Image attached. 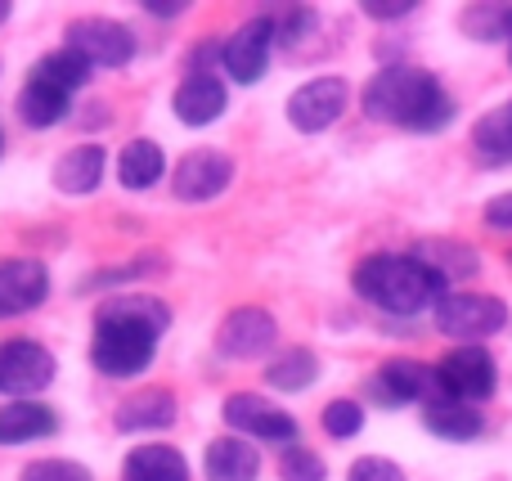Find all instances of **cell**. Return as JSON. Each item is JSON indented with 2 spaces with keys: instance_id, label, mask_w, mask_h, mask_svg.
<instances>
[{
  "instance_id": "cell-5",
  "label": "cell",
  "mask_w": 512,
  "mask_h": 481,
  "mask_svg": "<svg viewBox=\"0 0 512 481\" xmlns=\"http://www.w3.org/2000/svg\"><path fill=\"white\" fill-rule=\"evenodd\" d=\"M221 419H225V432L252 441V446H279L283 450V446H297L301 441V423L261 392H230L221 401Z\"/></svg>"
},
{
  "instance_id": "cell-11",
  "label": "cell",
  "mask_w": 512,
  "mask_h": 481,
  "mask_svg": "<svg viewBox=\"0 0 512 481\" xmlns=\"http://www.w3.org/2000/svg\"><path fill=\"white\" fill-rule=\"evenodd\" d=\"M346 104H351V81L337 77V72H324V77L301 81L288 95V126L297 135H324L333 122H342Z\"/></svg>"
},
{
  "instance_id": "cell-21",
  "label": "cell",
  "mask_w": 512,
  "mask_h": 481,
  "mask_svg": "<svg viewBox=\"0 0 512 481\" xmlns=\"http://www.w3.org/2000/svg\"><path fill=\"white\" fill-rule=\"evenodd\" d=\"M117 481H194V464L171 441H140L126 450Z\"/></svg>"
},
{
  "instance_id": "cell-28",
  "label": "cell",
  "mask_w": 512,
  "mask_h": 481,
  "mask_svg": "<svg viewBox=\"0 0 512 481\" xmlns=\"http://www.w3.org/2000/svg\"><path fill=\"white\" fill-rule=\"evenodd\" d=\"M472 144L486 162H512V104H499L472 126Z\"/></svg>"
},
{
  "instance_id": "cell-7",
  "label": "cell",
  "mask_w": 512,
  "mask_h": 481,
  "mask_svg": "<svg viewBox=\"0 0 512 481\" xmlns=\"http://www.w3.org/2000/svg\"><path fill=\"white\" fill-rule=\"evenodd\" d=\"M59 378V356L41 338L0 342V401H41Z\"/></svg>"
},
{
  "instance_id": "cell-33",
  "label": "cell",
  "mask_w": 512,
  "mask_h": 481,
  "mask_svg": "<svg viewBox=\"0 0 512 481\" xmlns=\"http://www.w3.org/2000/svg\"><path fill=\"white\" fill-rule=\"evenodd\" d=\"M221 50H225L221 36H198L185 54V77H212L221 68Z\"/></svg>"
},
{
  "instance_id": "cell-1",
  "label": "cell",
  "mask_w": 512,
  "mask_h": 481,
  "mask_svg": "<svg viewBox=\"0 0 512 481\" xmlns=\"http://www.w3.org/2000/svg\"><path fill=\"white\" fill-rule=\"evenodd\" d=\"M171 329V306L158 293H108L99 297L95 315H90V347L86 360L99 378L108 383H135L149 374L158 347Z\"/></svg>"
},
{
  "instance_id": "cell-9",
  "label": "cell",
  "mask_w": 512,
  "mask_h": 481,
  "mask_svg": "<svg viewBox=\"0 0 512 481\" xmlns=\"http://www.w3.org/2000/svg\"><path fill=\"white\" fill-rule=\"evenodd\" d=\"M508 324V306L495 293H445L436 302V329L445 338H459L463 347H481V338L499 333Z\"/></svg>"
},
{
  "instance_id": "cell-41",
  "label": "cell",
  "mask_w": 512,
  "mask_h": 481,
  "mask_svg": "<svg viewBox=\"0 0 512 481\" xmlns=\"http://www.w3.org/2000/svg\"><path fill=\"white\" fill-rule=\"evenodd\" d=\"M508 63H512V50H508Z\"/></svg>"
},
{
  "instance_id": "cell-6",
  "label": "cell",
  "mask_w": 512,
  "mask_h": 481,
  "mask_svg": "<svg viewBox=\"0 0 512 481\" xmlns=\"http://www.w3.org/2000/svg\"><path fill=\"white\" fill-rule=\"evenodd\" d=\"M63 50L81 54L90 68H104V72H117L126 63H135L140 54V36L131 32V23L122 18H104V14H86V18H72L63 27Z\"/></svg>"
},
{
  "instance_id": "cell-38",
  "label": "cell",
  "mask_w": 512,
  "mask_h": 481,
  "mask_svg": "<svg viewBox=\"0 0 512 481\" xmlns=\"http://www.w3.org/2000/svg\"><path fill=\"white\" fill-rule=\"evenodd\" d=\"M486 225H495V230H512V194H499L486 203Z\"/></svg>"
},
{
  "instance_id": "cell-23",
  "label": "cell",
  "mask_w": 512,
  "mask_h": 481,
  "mask_svg": "<svg viewBox=\"0 0 512 481\" xmlns=\"http://www.w3.org/2000/svg\"><path fill=\"white\" fill-rule=\"evenodd\" d=\"M167 270V252H140V257H126L117 261V266H99L90 270L86 279H81V293H131V288H140L144 279L162 275Z\"/></svg>"
},
{
  "instance_id": "cell-30",
  "label": "cell",
  "mask_w": 512,
  "mask_h": 481,
  "mask_svg": "<svg viewBox=\"0 0 512 481\" xmlns=\"http://www.w3.org/2000/svg\"><path fill=\"white\" fill-rule=\"evenodd\" d=\"M18 481H95L81 459H63V455H41L32 464L18 468Z\"/></svg>"
},
{
  "instance_id": "cell-18",
  "label": "cell",
  "mask_w": 512,
  "mask_h": 481,
  "mask_svg": "<svg viewBox=\"0 0 512 481\" xmlns=\"http://www.w3.org/2000/svg\"><path fill=\"white\" fill-rule=\"evenodd\" d=\"M108 162H113V153H108L104 144H95V140H81V144H72V149H63L59 162H54V171H50L54 194L90 198L99 185H104Z\"/></svg>"
},
{
  "instance_id": "cell-39",
  "label": "cell",
  "mask_w": 512,
  "mask_h": 481,
  "mask_svg": "<svg viewBox=\"0 0 512 481\" xmlns=\"http://www.w3.org/2000/svg\"><path fill=\"white\" fill-rule=\"evenodd\" d=\"M9 14H14V5H9V0H0V27L9 23Z\"/></svg>"
},
{
  "instance_id": "cell-36",
  "label": "cell",
  "mask_w": 512,
  "mask_h": 481,
  "mask_svg": "<svg viewBox=\"0 0 512 481\" xmlns=\"http://www.w3.org/2000/svg\"><path fill=\"white\" fill-rule=\"evenodd\" d=\"M364 14L369 18H378V23H396V18H405V14H414V0H364Z\"/></svg>"
},
{
  "instance_id": "cell-37",
  "label": "cell",
  "mask_w": 512,
  "mask_h": 481,
  "mask_svg": "<svg viewBox=\"0 0 512 481\" xmlns=\"http://www.w3.org/2000/svg\"><path fill=\"white\" fill-rule=\"evenodd\" d=\"M140 14H153L158 23H176L189 14V0H140Z\"/></svg>"
},
{
  "instance_id": "cell-10",
  "label": "cell",
  "mask_w": 512,
  "mask_h": 481,
  "mask_svg": "<svg viewBox=\"0 0 512 481\" xmlns=\"http://www.w3.org/2000/svg\"><path fill=\"white\" fill-rule=\"evenodd\" d=\"M216 356L234 360V365H252V360L274 356L279 347V320L265 306H234L221 324H216Z\"/></svg>"
},
{
  "instance_id": "cell-35",
  "label": "cell",
  "mask_w": 512,
  "mask_h": 481,
  "mask_svg": "<svg viewBox=\"0 0 512 481\" xmlns=\"http://www.w3.org/2000/svg\"><path fill=\"white\" fill-rule=\"evenodd\" d=\"M72 126H81V131H108V126H113V104L90 99L86 108H77V113H72Z\"/></svg>"
},
{
  "instance_id": "cell-20",
  "label": "cell",
  "mask_w": 512,
  "mask_h": 481,
  "mask_svg": "<svg viewBox=\"0 0 512 481\" xmlns=\"http://www.w3.org/2000/svg\"><path fill=\"white\" fill-rule=\"evenodd\" d=\"M59 410L45 401H5L0 405V450L36 446L59 437Z\"/></svg>"
},
{
  "instance_id": "cell-26",
  "label": "cell",
  "mask_w": 512,
  "mask_h": 481,
  "mask_svg": "<svg viewBox=\"0 0 512 481\" xmlns=\"http://www.w3.org/2000/svg\"><path fill=\"white\" fill-rule=\"evenodd\" d=\"M414 257L423 261V266H432L436 275L445 279V284H454V279H468V275H477V252L472 248H463V243H441V239H427V243H418L414 248Z\"/></svg>"
},
{
  "instance_id": "cell-4",
  "label": "cell",
  "mask_w": 512,
  "mask_h": 481,
  "mask_svg": "<svg viewBox=\"0 0 512 481\" xmlns=\"http://www.w3.org/2000/svg\"><path fill=\"white\" fill-rule=\"evenodd\" d=\"M95 68L72 50H50L23 72V86L14 95V117L27 131H54L59 122H68L77 113V95L90 86Z\"/></svg>"
},
{
  "instance_id": "cell-8",
  "label": "cell",
  "mask_w": 512,
  "mask_h": 481,
  "mask_svg": "<svg viewBox=\"0 0 512 481\" xmlns=\"http://www.w3.org/2000/svg\"><path fill=\"white\" fill-rule=\"evenodd\" d=\"M167 185H171V198H176V203H185V207L216 203V198L234 185V158L225 149L198 144V149H189V153H180V158H176Z\"/></svg>"
},
{
  "instance_id": "cell-25",
  "label": "cell",
  "mask_w": 512,
  "mask_h": 481,
  "mask_svg": "<svg viewBox=\"0 0 512 481\" xmlns=\"http://www.w3.org/2000/svg\"><path fill=\"white\" fill-rule=\"evenodd\" d=\"M319 383V356L310 347H283L265 360V387L283 396H297Z\"/></svg>"
},
{
  "instance_id": "cell-16",
  "label": "cell",
  "mask_w": 512,
  "mask_h": 481,
  "mask_svg": "<svg viewBox=\"0 0 512 481\" xmlns=\"http://www.w3.org/2000/svg\"><path fill=\"white\" fill-rule=\"evenodd\" d=\"M432 387H436V369H427L423 360H409V356H391L373 369V378L364 383L373 405H387V410H400L409 401H432Z\"/></svg>"
},
{
  "instance_id": "cell-12",
  "label": "cell",
  "mask_w": 512,
  "mask_h": 481,
  "mask_svg": "<svg viewBox=\"0 0 512 481\" xmlns=\"http://www.w3.org/2000/svg\"><path fill=\"white\" fill-rule=\"evenodd\" d=\"M495 387H499V365L486 347H454L436 365V396L481 405L495 396Z\"/></svg>"
},
{
  "instance_id": "cell-31",
  "label": "cell",
  "mask_w": 512,
  "mask_h": 481,
  "mask_svg": "<svg viewBox=\"0 0 512 481\" xmlns=\"http://www.w3.org/2000/svg\"><path fill=\"white\" fill-rule=\"evenodd\" d=\"M270 18H274V41H279V45H297V41H306V36L319 27V9H310V5H283V9H270Z\"/></svg>"
},
{
  "instance_id": "cell-19",
  "label": "cell",
  "mask_w": 512,
  "mask_h": 481,
  "mask_svg": "<svg viewBox=\"0 0 512 481\" xmlns=\"http://www.w3.org/2000/svg\"><path fill=\"white\" fill-rule=\"evenodd\" d=\"M113 171H117V185H122L126 194H149V189H158L162 180L171 176V162H167V149H162L158 140L135 135V140H126L122 149L113 153Z\"/></svg>"
},
{
  "instance_id": "cell-3",
  "label": "cell",
  "mask_w": 512,
  "mask_h": 481,
  "mask_svg": "<svg viewBox=\"0 0 512 481\" xmlns=\"http://www.w3.org/2000/svg\"><path fill=\"white\" fill-rule=\"evenodd\" d=\"M351 288L360 302H369L382 315H396V320H414L450 293V284L432 266H423L414 252H369V257H360L351 270Z\"/></svg>"
},
{
  "instance_id": "cell-32",
  "label": "cell",
  "mask_w": 512,
  "mask_h": 481,
  "mask_svg": "<svg viewBox=\"0 0 512 481\" xmlns=\"http://www.w3.org/2000/svg\"><path fill=\"white\" fill-rule=\"evenodd\" d=\"M279 481H328V464L297 441V446L279 450Z\"/></svg>"
},
{
  "instance_id": "cell-27",
  "label": "cell",
  "mask_w": 512,
  "mask_h": 481,
  "mask_svg": "<svg viewBox=\"0 0 512 481\" xmlns=\"http://www.w3.org/2000/svg\"><path fill=\"white\" fill-rule=\"evenodd\" d=\"M459 27H463V36H472V41H508L512 45V5H504V0L463 5Z\"/></svg>"
},
{
  "instance_id": "cell-22",
  "label": "cell",
  "mask_w": 512,
  "mask_h": 481,
  "mask_svg": "<svg viewBox=\"0 0 512 481\" xmlns=\"http://www.w3.org/2000/svg\"><path fill=\"white\" fill-rule=\"evenodd\" d=\"M203 477L207 481H256L261 477V446L221 432L203 446Z\"/></svg>"
},
{
  "instance_id": "cell-24",
  "label": "cell",
  "mask_w": 512,
  "mask_h": 481,
  "mask_svg": "<svg viewBox=\"0 0 512 481\" xmlns=\"http://www.w3.org/2000/svg\"><path fill=\"white\" fill-rule=\"evenodd\" d=\"M423 423L432 437L441 441H477L486 432V419H481L477 405H463V401H450V396H432L423 405Z\"/></svg>"
},
{
  "instance_id": "cell-34",
  "label": "cell",
  "mask_w": 512,
  "mask_h": 481,
  "mask_svg": "<svg viewBox=\"0 0 512 481\" xmlns=\"http://www.w3.org/2000/svg\"><path fill=\"white\" fill-rule=\"evenodd\" d=\"M346 481H409L405 468L396 459H382V455H360L351 468H346Z\"/></svg>"
},
{
  "instance_id": "cell-17",
  "label": "cell",
  "mask_w": 512,
  "mask_h": 481,
  "mask_svg": "<svg viewBox=\"0 0 512 481\" xmlns=\"http://www.w3.org/2000/svg\"><path fill=\"white\" fill-rule=\"evenodd\" d=\"M225 108H230V86H225L221 72L212 77H180V86L171 90V117L189 131H203V126L221 122Z\"/></svg>"
},
{
  "instance_id": "cell-13",
  "label": "cell",
  "mask_w": 512,
  "mask_h": 481,
  "mask_svg": "<svg viewBox=\"0 0 512 481\" xmlns=\"http://www.w3.org/2000/svg\"><path fill=\"white\" fill-rule=\"evenodd\" d=\"M274 50H279V41H274V18H270V9H261V14H252L248 23H239L225 36L221 68L234 86H256V81L270 72Z\"/></svg>"
},
{
  "instance_id": "cell-14",
  "label": "cell",
  "mask_w": 512,
  "mask_h": 481,
  "mask_svg": "<svg viewBox=\"0 0 512 481\" xmlns=\"http://www.w3.org/2000/svg\"><path fill=\"white\" fill-rule=\"evenodd\" d=\"M54 293V275L41 257H0V324L36 315Z\"/></svg>"
},
{
  "instance_id": "cell-29",
  "label": "cell",
  "mask_w": 512,
  "mask_h": 481,
  "mask_svg": "<svg viewBox=\"0 0 512 481\" xmlns=\"http://www.w3.org/2000/svg\"><path fill=\"white\" fill-rule=\"evenodd\" d=\"M319 428H324L333 441L360 437L364 432V405L351 401V396H337V401H328L324 410H319Z\"/></svg>"
},
{
  "instance_id": "cell-2",
  "label": "cell",
  "mask_w": 512,
  "mask_h": 481,
  "mask_svg": "<svg viewBox=\"0 0 512 481\" xmlns=\"http://www.w3.org/2000/svg\"><path fill=\"white\" fill-rule=\"evenodd\" d=\"M360 113L369 122L382 126H400L414 135H436L454 122L459 104L454 95L441 86V77L414 63H387L378 68L360 90Z\"/></svg>"
},
{
  "instance_id": "cell-40",
  "label": "cell",
  "mask_w": 512,
  "mask_h": 481,
  "mask_svg": "<svg viewBox=\"0 0 512 481\" xmlns=\"http://www.w3.org/2000/svg\"><path fill=\"white\" fill-rule=\"evenodd\" d=\"M0 158H5V131H0Z\"/></svg>"
},
{
  "instance_id": "cell-15",
  "label": "cell",
  "mask_w": 512,
  "mask_h": 481,
  "mask_svg": "<svg viewBox=\"0 0 512 481\" xmlns=\"http://www.w3.org/2000/svg\"><path fill=\"white\" fill-rule=\"evenodd\" d=\"M180 423V396L162 383H144L131 396H122L113 410V428L122 437H158Z\"/></svg>"
}]
</instances>
